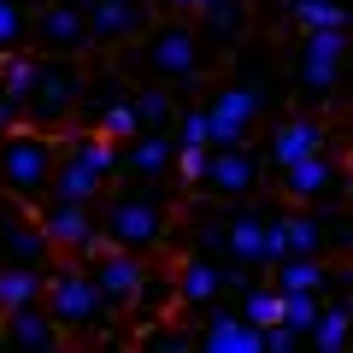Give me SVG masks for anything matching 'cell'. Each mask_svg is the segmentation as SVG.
I'll return each instance as SVG.
<instances>
[{"label": "cell", "mask_w": 353, "mask_h": 353, "mask_svg": "<svg viewBox=\"0 0 353 353\" xmlns=\"http://www.w3.org/2000/svg\"><path fill=\"white\" fill-rule=\"evenodd\" d=\"M30 12H36V0H0V53L30 48Z\"/></svg>", "instance_id": "29"}, {"label": "cell", "mask_w": 353, "mask_h": 353, "mask_svg": "<svg viewBox=\"0 0 353 353\" xmlns=\"http://www.w3.org/2000/svg\"><path fill=\"white\" fill-rule=\"evenodd\" d=\"M0 259L6 265H48L53 259L48 236L36 224V206H18V201L0 206Z\"/></svg>", "instance_id": "19"}, {"label": "cell", "mask_w": 353, "mask_h": 353, "mask_svg": "<svg viewBox=\"0 0 353 353\" xmlns=\"http://www.w3.org/2000/svg\"><path fill=\"white\" fill-rule=\"evenodd\" d=\"M6 130H18V94L0 88V136H6Z\"/></svg>", "instance_id": "38"}, {"label": "cell", "mask_w": 353, "mask_h": 353, "mask_svg": "<svg viewBox=\"0 0 353 353\" xmlns=\"http://www.w3.org/2000/svg\"><path fill=\"white\" fill-rule=\"evenodd\" d=\"M294 347H306V341L294 336L289 324H265V347L259 353H294Z\"/></svg>", "instance_id": "36"}, {"label": "cell", "mask_w": 353, "mask_h": 353, "mask_svg": "<svg viewBox=\"0 0 353 353\" xmlns=\"http://www.w3.org/2000/svg\"><path fill=\"white\" fill-rule=\"evenodd\" d=\"M201 171H206V148H176L171 176L183 183V189H194V183H201Z\"/></svg>", "instance_id": "35"}, {"label": "cell", "mask_w": 353, "mask_h": 353, "mask_svg": "<svg viewBox=\"0 0 353 353\" xmlns=\"http://www.w3.org/2000/svg\"><path fill=\"white\" fill-rule=\"evenodd\" d=\"M283 253H330V206H301L283 218Z\"/></svg>", "instance_id": "23"}, {"label": "cell", "mask_w": 353, "mask_h": 353, "mask_svg": "<svg viewBox=\"0 0 353 353\" xmlns=\"http://www.w3.org/2000/svg\"><path fill=\"white\" fill-rule=\"evenodd\" d=\"M118 65H124V71L136 65L153 83H189V77L206 71V41H201V30H194L189 18H153L136 41L118 48Z\"/></svg>", "instance_id": "1"}, {"label": "cell", "mask_w": 353, "mask_h": 353, "mask_svg": "<svg viewBox=\"0 0 353 353\" xmlns=\"http://www.w3.org/2000/svg\"><path fill=\"white\" fill-rule=\"evenodd\" d=\"M41 306H48V318L59 324L65 341H94L118 318L106 306V294L94 289L88 265H53V259H48V283H41Z\"/></svg>", "instance_id": "3"}, {"label": "cell", "mask_w": 353, "mask_h": 353, "mask_svg": "<svg viewBox=\"0 0 353 353\" xmlns=\"http://www.w3.org/2000/svg\"><path fill=\"white\" fill-rule=\"evenodd\" d=\"M30 53H53V59H83L88 48V24L83 6H59V0H41L30 12Z\"/></svg>", "instance_id": "13"}, {"label": "cell", "mask_w": 353, "mask_h": 353, "mask_svg": "<svg viewBox=\"0 0 353 353\" xmlns=\"http://www.w3.org/2000/svg\"><path fill=\"white\" fill-rule=\"evenodd\" d=\"M318 148H330V124L318 112H294V118H283V124L271 130L265 159H271V171H283V165L306 159V153H318Z\"/></svg>", "instance_id": "20"}, {"label": "cell", "mask_w": 353, "mask_h": 353, "mask_svg": "<svg viewBox=\"0 0 353 353\" xmlns=\"http://www.w3.org/2000/svg\"><path fill=\"white\" fill-rule=\"evenodd\" d=\"M289 18L301 30H336V24H347V6L341 0H289Z\"/></svg>", "instance_id": "30"}, {"label": "cell", "mask_w": 353, "mask_h": 353, "mask_svg": "<svg viewBox=\"0 0 353 353\" xmlns=\"http://www.w3.org/2000/svg\"><path fill=\"white\" fill-rule=\"evenodd\" d=\"M94 130H101V136H112V141H130L136 136V106H130V94H112V101L101 106V118H94Z\"/></svg>", "instance_id": "31"}, {"label": "cell", "mask_w": 353, "mask_h": 353, "mask_svg": "<svg viewBox=\"0 0 353 353\" xmlns=\"http://www.w3.org/2000/svg\"><path fill=\"white\" fill-rule=\"evenodd\" d=\"M259 171H265V153L248 148V141H236V148H206V171H201L194 189L212 194L218 206H236V201H253L259 194V183H265Z\"/></svg>", "instance_id": "9"}, {"label": "cell", "mask_w": 353, "mask_h": 353, "mask_svg": "<svg viewBox=\"0 0 353 353\" xmlns=\"http://www.w3.org/2000/svg\"><path fill=\"white\" fill-rule=\"evenodd\" d=\"M165 306H176V294H171V271H148V277L136 283V301H130V318L153 324V318H165Z\"/></svg>", "instance_id": "28"}, {"label": "cell", "mask_w": 353, "mask_h": 353, "mask_svg": "<svg viewBox=\"0 0 353 353\" xmlns=\"http://www.w3.org/2000/svg\"><path fill=\"white\" fill-rule=\"evenodd\" d=\"M83 265H88V277H94V289L106 294V306H112V312H130V301H136V283L148 277V253H130V248H94Z\"/></svg>", "instance_id": "15"}, {"label": "cell", "mask_w": 353, "mask_h": 353, "mask_svg": "<svg viewBox=\"0 0 353 353\" xmlns=\"http://www.w3.org/2000/svg\"><path fill=\"white\" fill-rule=\"evenodd\" d=\"M53 165H59V130H6L0 136V194L18 206H41L53 189Z\"/></svg>", "instance_id": "4"}, {"label": "cell", "mask_w": 353, "mask_h": 353, "mask_svg": "<svg viewBox=\"0 0 353 353\" xmlns=\"http://www.w3.org/2000/svg\"><path fill=\"white\" fill-rule=\"evenodd\" d=\"M0 324H6V347H18V353H59L65 347L59 324L48 318L41 301H24V306H12V312H0Z\"/></svg>", "instance_id": "21"}, {"label": "cell", "mask_w": 353, "mask_h": 353, "mask_svg": "<svg viewBox=\"0 0 353 353\" xmlns=\"http://www.w3.org/2000/svg\"><path fill=\"white\" fill-rule=\"evenodd\" d=\"M277 189H283V201H294V206H336L341 189H347V165L330 148H318V153H306V159L283 165Z\"/></svg>", "instance_id": "11"}, {"label": "cell", "mask_w": 353, "mask_h": 353, "mask_svg": "<svg viewBox=\"0 0 353 353\" xmlns=\"http://www.w3.org/2000/svg\"><path fill=\"white\" fill-rule=\"evenodd\" d=\"M206 248L224 265L265 271V265L283 259V218L253 206V201H236V206H224V224H218V236H206Z\"/></svg>", "instance_id": "7"}, {"label": "cell", "mask_w": 353, "mask_h": 353, "mask_svg": "<svg viewBox=\"0 0 353 353\" xmlns=\"http://www.w3.org/2000/svg\"><path fill=\"white\" fill-rule=\"evenodd\" d=\"M176 136L171 130H136L130 141H118V176L124 183H171Z\"/></svg>", "instance_id": "17"}, {"label": "cell", "mask_w": 353, "mask_h": 353, "mask_svg": "<svg viewBox=\"0 0 353 353\" xmlns=\"http://www.w3.org/2000/svg\"><path fill=\"white\" fill-rule=\"evenodd\" d=\"M153 18H159V12H153L148 0H88V6H83L88 48H94V53H118L124 41H136Z\"/></svg>", "instance_id": "14"}, {"label": "cell", "mask_w": 353, "mask_h": 353, "mask_svg": "<svg viewBox=\"0 0 353 353\" xmlns=\"http://www.w3.org/2000/svg\"><path fill=\"white\" fill-rule=\"evenodd\" d=\"M0 265H6V259H0Z\"/></svg>", "instance_id": "41"}, {"label": "cell", "mask_w": 353, "mask_h": 353, "mask_svg": "<svg viewBox=\"0 0 353 353\" xmlns=\"http://www.w3.org/2000/svg\"><path fill=\"white\" fill-rule=\"evenodd\" d=\"M130 106H136V124L141 130H171V118H176V94H171V83H141V88H130Z\"/></svg>", "instance_id": "25"}, {"label": "cell", "mask_w": 353, "mask_h": 353, "mask_svg": "<svg viewBox=\"0 0 353 353\" xmlns=\"http://www.w3.org/2000/svg\"><path fill=\"white\" fill-rule=\"evenodd\" d=\"M118 176V141L101 136V130H77V136H59V165H53V189L59 201H83L94 206Z\"/></svg>", "instance_id": "5"}, {"label": "cell", "mask_w": 353, "mask_h": 353, "mask_svg": "<svg viewBox=\"0 0 353 353\" xmlns=\"http://www.w3.org/2000/svg\"><path fill=\"white\" fill-rule=\"evenodd\" d=\"M347 330H353L347 301H341V294H324L312 330H306V347H312V353H341V347H347Z\"/></svg>", "instance_id": "24"}, {"label": "cell", "mask_w": 353, "mask_h": 353, "mask_svg": "<svg viewBox=\"0 0 353 353\" xmlns=\"http://www.w3.org/2000/svg\"><path fill=\"white\" fill-rule=\"evenodd\" d=\"M101 212H94V224H101V241L106 248H130V253H153L165 236H171V206H165L159 183H130V189H106L101 194Z\"/></svg>", "instance_id": "2"}, {"label": "cell", "mask_w": 353, "mask_h": 353, "mask_svg": "<svg viewBox=\"0 0 353 353\" xmlns=\"http://www.w3.org/2000/svg\"><path fill=\"white\" fill-rule=\"evenodd\" d=\"M36 224H41V236H48V248L53 253H71V259H88L94 248H106L101 224H94V206H83V201H59V194H48V201L36 206Z\"/></svg>", "instance_id": "12"}, {"label": "cell", "mask_w": 353, "mask_h": 353, "mask_svg": "<svg viewBox=\"0 0 353 353\" xmlns=\"http://www.w3.org/2000/svg\"><path fill=\"white\" fill-rule=\"evenodd\" d=\"M236 312L241 318H248V324H283V294L277 289H271V283H265V277H253V283H241V289H236Z\"/></svg>", "instance_id": "27"}, {"label": "cell", "mask_w": 353, "mask_h": 353, "mask_svg": "<svg viewBox=\"0 0 353 353\" xmlns=\"http://www.w3.org/2000/svg\"><path fill=\"white\" fill-rule=\"evenodd\" d=\"M277 294H283V324L306 341V330H312V318H318V306H324V294H301V289H277Z\"/></svg>", "instance_id": "32"}, {"label": "cell", "mask_w": 353, "mask_h": 353, "mask_svg": "<svg viewBox=\"0 0 353 353\" xmlns=\"http://www.w3.org/2000/svg\"><path fill=\"white\" fill-rule=\"evenodd\" d=\"M194 18H201V41H218V48H236L241 36H248V0H201L194 6Z\"/></svg>", "instance_id": "22"}, {"label": "cell", "mask_w": 353, "mask_h": 353, "mask_svg": "<svg viewBox=\"0 0 353 353\" xmlns=\"http://www.w3.org/2000/svg\"><path fill=\"white\" fill-rule=\"evenodd\" d=\"M83 106V65L77 59H53V53H36L30 65V83L18 94V124L30 130H65Z\"/></svg>", "instance_id": "6"}, {"label": "cell", "mask_w": 353, "mask_h": 353, "mask_svg": "<svg viewBox=\"0 0 353 353\" xmlns=\"http://www.w3.org/2000/svg\"><path fill=\"white\" fill-rule=\"evenodd\" d=\"M194 347H206V353H259L265 347V330L248 324L236 306L212 301L206 312H194Z\"/></svg>", "instance_id": "16"}, {"label": "cell", "mask_w": 353, "mask_h": 353, "mask_svg": "<svg viewBox=\"0 0 353 353\" xmlns=\"http://www.w3.org/2000/svg\"><path fill=\"white\" fill-rule=\"evenodd\" d=\"M153 324H159V318H153ZM141 347H194V318L189 324H159V330H148V336H141Z\"/></svg>", "instance_id": "34"}, {"label": "cell", "mask_w": 353, "mask_h": 353, "mask_svg": "<svg viewBox=\"0 0 353 353\" xmlns=\"http://www.w3.org/2000/svg\"><path fill=\"white\" fill-rule=\"evenodd\" d=\"M206 130H212V148H236L259 130V112H265V88L253 83H218L206 94Z\"/></svg>", "instance_id": "10"}, {"label": "cell", "mask_w": 353, "mask_h": 353, "mask_svg": "<svg viewBox=\"0 0 353 353\" xmlns=\"http://www.w3.org/2000/svg\"><path fill=\"white\" fill-rule=\"evenodd\" d=\"M0 347H6V324H0Z\"/></svg>", "instance_id": "40"}, {"label": "cell", "mask_w": 353, "mask_h": 353, "mask_svg": "<svg viewBox=\"0 0 353 353\" xmlns=\"http://www.w3.org/2000/svg\"><path fill=\"white\" fill-rule=\"evenodd\" d=\"M171 136L176 148H212V130H206V106H183L171 118Z\"/></svg>", "instance_id": "33"}, {"label": "cell", "mask_w": 353, "mask_h": 353, "mask_svg": "<svg viewBox=\"0 0 353 353\" xmlns=\"http://www.w3.org/2000/svg\"><path fill=\"white\" fill-rule=\"evenodd\" d=\"M153 12L159 18H194V6H201V0H148Z\"/></svg>", "instance_id": "37"}, {"label": "cell", "mask_w": 353, "mask_h": 353, "mask_svg": "<svg viewBox=\"0 0 353 353\" xmlns=\"http://www.w3.org/2000/svg\"><path fill=\"white\" fill-rule=\"evenodd\" d=\"M41 283H48V265H0V312L41 301Z\"/></svg>", "instance_id": "26"}, {"label": "cell", "mask_w": 353, "mask_h": 353, "mask_svg": "<svg viewBox=\"0 0 353 353\" xmlns=\"http://www.w3.org/2000/svg\"><path fill=\"white\" fill-rule=\"evenodd\" d=\"M341 53H347V24H336V30H301L294 88H301L306 106L336 101V88H341Z\"/></svg>", "instance_id": "8"}, {"label": "cell", "mask_w": 353, "mask_h": 353, "mask_svg": "<svg viewBox=\"0 0 353 353\" xmlns=\"http://www.w3.org/2000/svg\"><path fill=\"white\" fill-rule=\"evenodd\" d=\"M59 6H88V0H59Z\"/></svg>", "instance_id": "39"}, {"label": "cell", "mask_w": 353, "mask_h": 353, "mask_svg": "<svg viewBox=\"0 0 353 353\" xmlns=\"http://www.w3.org/2000/svg\"><path fill=\"white\" fill-rule=\"evenodd\" d=\"M171 294H176V306L183 312H206L212 301H224L230 294V283H224V259L218 253H189V259L171 271Z\"/></svg>", "instance_id": "18"}]
</instances>
